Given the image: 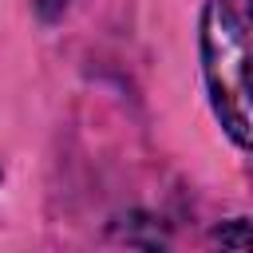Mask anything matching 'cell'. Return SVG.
<instances>
[{
    "label": "cell",
    "instance_id": "obj_2",
    "mask_svg": "<svg viewBox=\"0 0 253 253\" xmlns=\"http://www.w3.org/2000/svg\"><path fill=\"white\" fill-rule=\"evenodd\" d=\"M210 245H233V249H249V221L245 217H229L225 225H217L210 233Z\"/></svg>",
    "mask_w": 253,
    "mask_h": 253
},
{
    "label": "cell",
    "instance_id": "obj_3",
    "mask_svg": "<svg viewBox=\"0 0 253 253\" xmlns=\"http://www.w3.org/2000/svg\"><path fill=\"white\" fill-rule=\"evenodd\" d=\"M32 8H36V16H40L43 24H55V20L71 8V0H32Z\"/></svg>",
    "mask_w": 253,
    "mask_h": 253
},
{
    "label": "cell",
    "instance_id": "obj_1",
    "mask_svg": "<svg viewBox=\"0 0 253 253\" xmlns=\"http://www.w3.org/2000/svg\"><path fill=\"white\" fill-rule=\"evenodd\" d=\"M249 28L253 0H206L202 8V79L210 111L237 150H249Z\"/></svg>",
    "mask_w": 253,
    "mask_h": 253
},
{
    "label": "cell",
    "instance_id": "obj_4",
    "mask_svg": "<svg viewBox=\"0 0 253 253\" xmlns=\"http://www.w3.org/2000/svg\"><path fill=\"white\" fill-rule=\"evenodd\" d=\"M0 182H4V170H0Z\"/></svg>",
    "mask_w": 253,
    "mask_h": 253
}]
</instances>
